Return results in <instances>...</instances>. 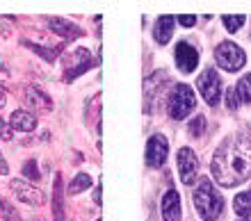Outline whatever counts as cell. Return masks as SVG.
I'll return each mask as SVG.
<instances>
[{
	"label": "cell",
	"instance_id": "6da1fadb",
	"mask_svg": "<svg viewBox=\"0 0 251 221\" xmlns=\"http://www.w3.org/2000/svg\"><path fill=\"white\" fill-rule=\"evenodd\" d=\"M212 176L222 187H235L251 178V137L240 132L222 142L210 162Z\"/></svg>",
	"mask_w": 251,
	"mask_h": 221
},
{
	"label": "cell",
	"instance_id": "7a4b0ae2",
	"mask_svg": "<svg viewBox=\"0 0 251 221\" xmlns=\"http://www.w3.org/2000/svg\"><path fill=\"white\" fill-rule=\"evenodd\" d=\"M194 208H197L199 217L205 221H215L222 215L224 198H222V194L215 189V185L208 178H201L199 187L194 189Z\"/></svg>",
	"mask_w": 251,
	"mask_h": 221
},
{
	"label": "cell",
	"instance_id": "3957f363",
	"mask_svg": "<svg viewBox=\"0 0 251 221\" xmlns=\"http://www.w3.org/2000/svg\"><path fill=\"white\" fill-rule=\"evenodd\" d=\"M194 105H197V96L187 85H176L174 91L169 94V98H167V112L176 121L190 117L194 112Z\"/></svg>",
	"mask_w": 251,
	"mask_h": 221
},
{
	"label": "cell",
	"instance_id": "277c9868",
	"mask_svg": "<svg viewBox=\"0 0 251 221\" xmlns=\"http://www.w3.org/2000/svg\"><path fill=\"white\" fill-rule=\"evenodd\" d=\"M215 59L224 71H240L245 66V50L233 41H222L215 50Z\"/></svg>",
	"mask_w": 251,
	"mask_h": 221
},
{
	"label": "cell",
	"instance_id": "5b68a950",
	"mask_svg": "<svg viewBox=\"0 0 251 221\" xmlns=\"http://www.w3.org/2000/svg\"><path fill=\"white\" fill-rule=\"evenodd\" d=\"M197 85H199V94L203 96L205 103L215 107L219 103V98H222V80H219L217 71L215 69H205L201 73V78L197 80Z\"/></svg>",
	"mask_w": 251,
	"mask_h": 221
},
{
	"label": "cell",
	"instance_id": "8992f818",
	"mask_svg": "<svg viewBox=\"0 0 251 221\" xmlns=\"http://www.w3.org/2000/svg\"><path fill=\"white\" fill-rule=\"evenodd\" d=\"M9 187H12V192L16 194V198H19L21 203H25V205H34V208H37V205H44V201H46L44 192L27 180H12Z\"/></svg>",
	"mask_w": 251,
	"mask_h": 221
},
{
	"label": "cell",
	"instance_id": "52a82bcc",
	"mask_svg": "<svg viewBox=\"0 0 251 221\" xmlns=\"http://www.w3.org/2000/svg\"><path fill=\"white\" fill-rule=\"evenodd\" d=\"M176 164H178L180 182L192 185L194 178H197V171H199V160H197V155H194V150L192 148H180L178 155H176Z\"/></svg>",
	"mask_w": 251,
	"mask_h": 221
},
{
	"label": "cell",
	"instance_id": "ba28073f",
	"mask_svg": "<svg viewBox=\"0 0 251 221\" xmlns=\"http://www.w3.org/2000/svg\"><path fill=\"white\" fill-rule=\"evenodd\" d=\"M23 100H25L27 107L34 110L37 114H48V112H53V100H50V96L44 94L39 87L27 85L25 89H23Z\"/></svg>",
	"mask_w": 251,
	"mask_h": 221
},
{
	"label": "cell",
	"instance_id": "9c48e42d",
	"mask_svg": "<svg viewBox=\"0 0 251 221\" xmlns=\"http://www.w3.org/2000/svg\"><path fill=\"white\" fill-rule=\"evenodd\" d=\"M71 62H69V66H66L64 71V80L66 82H71V80H75L78 75H82V73L89 69V66L94 64L92 62V55H89V50H85V48H75V50L71 52Z\"/></svg>",
	"mask_w": 251,
	"mask_h": 221
},
{
	"label": "cell",
	"instance_id": "30bf717a",
	"mask_svg": "<svg viewBox=\"0 0 251 221\" xmlns=\"http://www.w3.org/2000/svg\"><path fill=\"white\" fill-rule=\"evenodd\" d=\"M167 150H169V144L162 135H153L146 144V164L149 167H160L165 164L167 160Z\"/></svg>",
	"mask_w": 251,
	"mask_h": 221
},
{
	"label": "cell",
	"instance_id": "8fae6325",
	"mask_svg": "<svg viewBox=\"0 0 251 221\" xmlns=\"http://www.w3.org/2000/svg\"><path fill=\"white\" fill-rule=\"evenodd\" d=\"M176 64L183 73H192L199 64V50L187 41H180L176 46Z\"/></svg>",
	"mask_w": 251,
	"mask_h": 221
},
{
	"label": "cell",
	"instance_id": "7c38bea8",
	"mask_svg": "<svg viewBox=\"0 0 251 221\" xmlns=\"http://www.w3.org/2000/svg\"><path fill=\"white\" fill-rule=\"evenodd\" d=\"M160 212H162V219L165 221H180V196L176 189H169V192L162 196Z\"/></svg>",
	"mask_w": 251,
	"mask_h": 221
},
{
	"label": "cell",
	"instance_id": "4fadbf2b",
	"mask_svg": "<svg viewBox=\"0 0 251 221\" xmlns=\"http://www.w3.org/2000/svg\"><path fill=\"white\" fill-rule=\"evenodd\" d=\"M9 125L16 132H32L37 128V117L27 110H14L9 117Z\"/></svg>",
	"mask_w": 251,
	"mask_h": 221
},
{
	"label": "cell",
	"instance_id": "5bb4252c",
	"mask_svg": "<svg viewBox=\"0 0 251 221\" xmlns=\"http://www.w3.org/2000/svg\"><path fill=\"white\" fill-rule=\"evenodd\" d=\"M48 27H50L53 32H57L60 37H64V39H75V37H80V34H82V30H80V27H75L73 23L62 21V19H50V21H48Z\"/></svg>",
	"mask_w": 251,
	"mask_h": 221
},
{
	"label": "cell",
	"instance_id": "9a60e30c",
	"mask_svg": "<svg viewBox=\"0 0 251 221\" xmlns=\"http://www.w3.org/2000/svg\"><path fill=\"white\" fill-rule=\"evenodd\" d=\"M153 34H155V41L158 44H169V39H172L174 34V19L172 16H160L158 23H155V30H153Z\"/></svg>",
	"mask_w": 251,
	"mask_h": 221
},
{
	"label": "cell",
	"instance_id": "2e32d148",
	"mask_svg": "<svg viewBox=\"0 0 251 221\" xmlns=\"http://www.w3.org/2000/svg\"><path fill=\"white\" fill-rule=\"evenodd\" d=\"M53 219L55 221H66L64 212V198H62V176H55V187H53Z\"/></svg>",
	"mask_w": 251,
	"mask_h": 221
},
{
	"label": "cell",
	"instance_id": "e0dca14e",
	"mask_svg": "<svg viewBox=\"0 0 251 221\" xmlns=\"http://www.w3.org/2000/svg\"><path fill=\"white\" fill-rule=\"evenodd\" d=\"M233 210H235V215L247 219L251 215V194H238L235 196V201H233Z\"/></svg>",
	"mask_w": 251,
	"mask_h": 221
},
{
	"label": "cell",
	"instance_id": "ac0fdd59",
	"mask_svg": "<svg viewBox=\"0 0 251 221\" xmlns=\"http://www.w3.org/2000/svg\"><path fill=\"white\" fill-rule=\"evenodd\" d=\"M0 219L2 221H21V215L16 212V208H14L7 198H2V196H0Z\"/></svg>",
	"mask_w": 251,
	"mask_h": 221
},
{
	"label": "cell",
	"instance_id": "d6986e66",
	"mask_svg": "<svg viewBox=\"0 0 251 221\" xmlns=\"http://www.w3.org/2000/svg\"><path fill=\"white\" fill-rule=\"evenodd\" d=\"M87 187H92V178L87 176V173H78V176L73 178L71 185H69V194H80Z\"/></svg>",
	"mask_w": 251,
	"mask_h": 221
},
{
	"label": "cell",
	"instance_id": "ffe728a7",
	"mask_svg": "<svg viewBox=\"0 0 251 221\" xmlns=\"http://www.w3.org/2000/svg\"><path fill=\"white\" fill-rule=\"evenodd\" d=\"M235 89H238L240 103H251V75H242Z\"/></svg>",
	"mask_w": 251,
	"mask_h": 221
},
{
	"label": "cell",
	"instance_id": "44dd1931",
	"mask_svg": "<svg viewBox=\"0 0 251 221\" xmlns=\"http://www.w3.org/2000/svg\"><path fill=\"white\" fill-rule=\"evenodd\" d=\"M222 21H224V27L228 32H238L240 27H242V23H245V16H242V14H238V16L226 14V16H222Z\"/></svg>",
	"mask_w": 251,
	"mask_h": 221
},
{
	"label": "cell",
	"instance_id": "7402d4cb",
	"mask_svg": "<svg viewBox=\"0 0 251 221\" xmlns=\"http://www.w3.org/2000/svg\"><path fill=\"white\" fill-rule=\"evenodd\" d=\"M23 46H27L30 50H34L37 55H39L41 59H46V62H53L55 57H57V50H50V48H41V46H34L30 44V41H23Z\"/></svg>",
	"mask_w": 251,
	"mask_h": 221
},
{
	"label": "cell",
	"instance_id": "603a6c76",
	"mask_svg": "<svg viewBox=\"0 0 251 221\" xmlns=\"http://www.w3.org/2000/svg\"><path fill=\"white\" fill-rule=\"evenodd\" d=\"M203 130H205V117L203 114H197V117L190 121V135L199 137V135H203Z\"/></svg>",
	"mask_w": 251,
	"mask_h": 221
},
{
	"label": "cell",
	"instance_id": "cb8c5ba5",
	"mask_svg": "<svg viewBox=\"0 0 251 221\" xmlns=\"http://www.w3.org/2000/svg\"><path fill=\"white\" fill-rule=\"evenodd\" d=\"M226 107L231 112L240 107V96H238V89H235V87H228V89H226Z\"/></svg>",
	"mask_w": 251,
	"mask_h": 221
},
{
	"label": "cell",
	"instance_id": "d4e9b609",
	"mask_svg": "<svg viewBox=\"0 0 251 221\" xmlns=\"http://www.w3.org/2000/svg\"><path fill=\"white\" fill-rule=\"evenodd\" d=\"M23 176L32 182L39 180V169H37V162H34V160H27V162L23 164Z\"/></svg>",
	"mask_w": 251,
	"mask_h": 221
},
{
	"label": "cell",
	"instance_id": "484cf974",
	"mask_svg": "<svg viewBox=\"0 0 251 221\" xmlns=\"http://www.w3.org/2000/svg\"><path fill=\"white\" fill-rule=\"evenodd\" d=\"M0 139H2V142H9V139H12V128H9L2 119H0Z\"/></svg>",
	"mask_w": 251,
	"mask_h": 221
},
{
	"label": "cell",
	"instance_id": "4316f807",
	"mask_svg": "<svg viewBox=\"0 0 251 221\" xmlns=\"http://www.w3.org/2000/svg\"><path fill=\"white\" fill-rule=\"evenodd\" d=\"M176 21H178L183 27H192L194 23H197V16H187V14H185V16H178Z\"/></svg>",
	"mask_w": 251,
	"mask_h": 221
},
{
	"label": "cell",
	"instance_id": "83f0119b",
	"mask_svg": "<svg viewBox=\"0 0 251 221\" xmlns=\"http://www.w3.org/2000/svg\"><path fill=\"white\" fill-rule=\"evenodd\" d=\"M103 189H100V182H99V187L94 189V203H96V205H100V203H103Z\"/></svg>",
	"mask_w": 251,
	"mask_h": 221
},
{
	"label": "cell",
	"instance_id": "f1b7e54d",
	"mask_svg": "<svg viewBox=\"0 0 251 221\" xmlns=\"http://www.w3.org/2000/svg\"><path fill=\"white\" fill-rule=\"evenodd\" d=\"M7 173H9V169H7L5 157H2V153H0V176H7Z\"/></svg>",
	"mask_w": 251,
	"mask_h": 221
},
{
	"label": "cell",
	"instance_id": "f546056e",
	"mask_svg": "<svg viewBox=\"0 0 251 221\" xmlns=\"http://www.w3.org/2000/svg\"><path fill=\"white\" fill-rule=\"evenodd\" d=\"M5 100H7V96H5V91L0 89V110H2V107H5Z\"/></svg>",
	"mask_w": 251,
	"mask_h": 221
},
{
	"label": "cell",
	"instance_id": "4dcf8cb0",
	"mask_svg": "<svg viewBox=\"0 0 251 221\" xmlns=\"http://www.w3.org/2000/svg\"><path fill=\"white\" fill-rule=\"evenodd\" d=\"M96 221H100V219H96Z\"/></svg>",
	"mask_w": 251,
	"mask_h": 221
}]
</instances>
